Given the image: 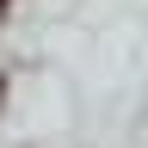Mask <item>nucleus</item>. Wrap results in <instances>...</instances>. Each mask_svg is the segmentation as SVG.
<instances>
[{"instance_id":"nucleus-2","label":"nucleus","mask_w":148,"mask_h":148,"mask_svg":"<svg viewBox=\"0 0 148 148\" xmlns=\"http://www.w3.org/2000/svg\"><path fill=\"white\" fill-rule=\"evenodd\" d=\"M0 92H6V86H0Z\"/></svg>"},{"instance_id":"nucleus-1","label":"nucleus","mask_w":148,"mask_h":148,"mask_svg":"<svg viewBox=\"0 0 148 148\" xmlns=\"http://www.w3.org/2000/svg\"><path fill=\"white\" fill-rule=\"evenodd\" d=\"M0 12H6V0H0Z\"/></svg>"}]
</instances>
